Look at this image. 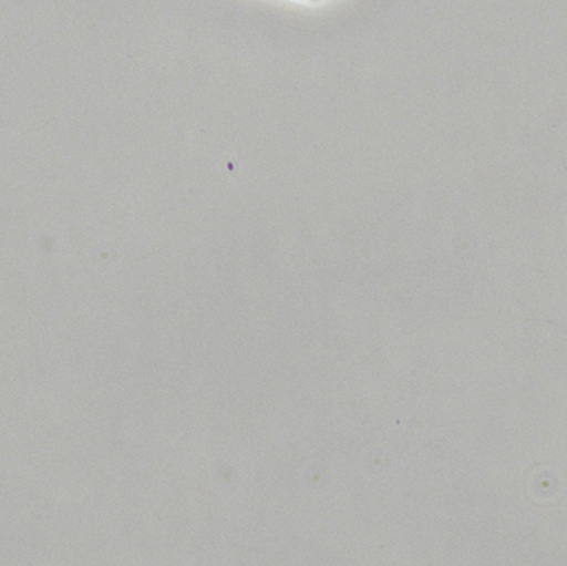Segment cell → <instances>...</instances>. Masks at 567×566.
Returning a JSON list of instances; mask_svg holds the SVG:
<instances>
[]
</instances>
